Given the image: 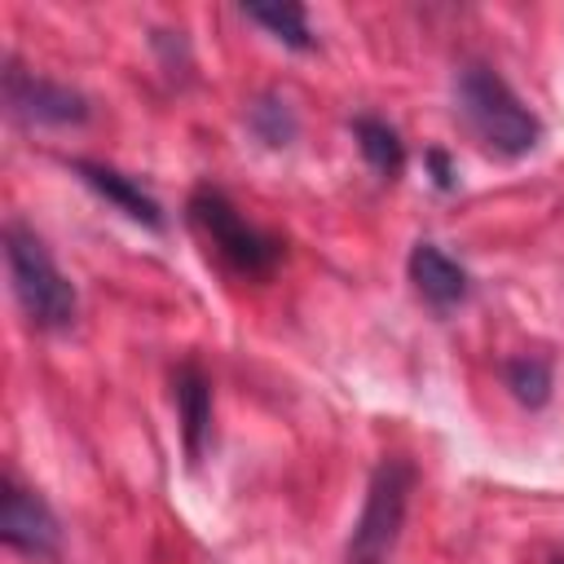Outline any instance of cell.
I'll use <instances>...</instances> for the list:
<instances>
[{
	"label": "cell",
	"instance_id": "1",
	"mask_svg": "<svg viewBox=\"0 0 564 564\" xmlns=\"http://www.w3.org/2000/svg\"><path fill=\"white\" fill-rule=\"evenodd\" d=\"M454 93H458V110H463L467 128L494 154L520 159V154H529L542 141V119L516 97V88L494 66L467 62L458 70V79H454Z\"/></svg>",
	"mask_w": 564,
	"mask_h": 564
},
{
	"label": "cell",
	"instance_id": "2",
	"mask_svg": "<svg viewBox=\"0 0 564 564\" xmlns=\"http://www.w3.org/2000/svg\"><path fill=\"white\" fill-rule=\"evenodd\" d=\"M4 269H9V286L22 304V313L40 330H66L75 322L79 295H75L70 278L48 256L44 238L35 229H26L22 220L4 225Z\"/></svg>",
	"mask_w": 564,
	"mask_h": 564
},
{
	"label": "cell",
	"instance_id": "3",
	"mask_svg": "<svg viewBox=\"0 0 564 564\" xmlns=\"http://www.w3.org/2000/svg\"><path fill=\"white\" fill-rule=\"evenodd\" d=\"M410 494H414V467L405 458H383L366 485V502L361 516L352 524L344 564H388L410 511Z\"/></svg>",
	"mask_w": 564,
	"mask_h": 564
},
{
	"label": "cell",
	"instance_id": "4",
	"mask_svg": "<svg viewBox=\"0 0 564 564\" xmlns=\"http://www.w3.org/2000/svg\"><path fill=\"white\" fill-rule=\"evenodd\" d=\"M189 225L225 264H234L247 278H264L282 260V242L273 234H264L260 225H251L220 189L189 194Z\"/></svg>",
	"mask_w": 564,
	"mask_h": 564
},
{
	"label": "cell",
	"instance_id": "5",
	"mask_svg": "<svg viewBox=\"0 0 564 564\" xmlns=\"http://www.w3.org/2000/svg\"><path fill=\"white\" fill-rule=\"evenodd\" d=\"M0 538L22 555H57V542H62V529L48 502L35 489L18 485L13 476L0 480Z\"/></svg>",
	"mask_w": 564,
	"mask_h": 564
},
{
	"label": "cell",
	"instance_id": "6",
	"mask_svg": "<svg viewBox=\"0 0 564 564\" xmlns=\"http://www.w3.org/2000/svg\"><path fill=\"white\" fill-rule=\"evenodd\" d=\"M4 101L26 123H84L88 119L84 93L66 88L57 79H44L35 70H22L18 62H9V70H4Z\"/></svg>",
	"mask_w": 564,
	"mask_h": 564
},
{
	"label": "cell",
	"instance_id": "7",
	"mask_svg": "<svg viewBox=\"0 0 564 564\" xmlns=\"http://www.w3.org/2000/svg\"><path fill=\"white\" fill-rule=\"evenodd\" d=\"M70 172H75L88 189H97L106 203H115L128 220H137V225H145V229H159V225H163L159 198H154L137 176H128V172H119V167H110V163H97V159H75Z\"/></svg>",
	"mask_w": 564,
	"mask_h": 564
},
{
	"label": "cell",
	"instance_id": "8",
	"mask_svg": "<svg viewBox=\"0 0 564 564\" xmlns=\"http://www.w3.org/2000/svg\"><path fill=\"white\" fill-rule=\"evenodd\" d=\"M405 269H410L414 291H419L432 308H454V304H463V300H467V291H471L467 269H463L449 251H441L436 242H414V251H410Z\"/></svg>",
	"mask_w": 564,
	"mask_h": 564
},
{
	"label": "cell",
	"instance_id": "9",
	"mask_svg": "<svg viewBox=\"0 0 564 564\" xmlns=\"http://www.w3.org/2000/svg\"><path fill=\"white\" fill-rule=\"evenodd\" d=\"M176 414H181V432H185V449L189 458L203 454V436L212 427V383L198 366H181L176 370Z\"/></svg>",
	"mask_w": 564,
	"mask_h": 564
},
{
	"label": "cell",
	"instance_id": "10",
	"mask_svg": "<svg viewBox=\"0 0 564 564\" xmlns=\"http://www.w3.org/2000/svg\"><path fill=\"white\" fill-rule=\"evenodd\" d=\"M352 137H357V150L366 154V163L379 172V176H397L405 167V141L392 123L375 119V115H357L352 119Z\"/></svg>",
	"mask_w": 564,
	"mask_h": 564
},
{
	"label": "cell",
	"instance_id": "11",
	"mask_svg": "<svg viewBox=\"0 0 564 564\" xmlns=\"http://www.w3.org/2000/svg\"><path fill=\"white\" fill-rule=\"evenodd\" d=\"M502 383L511 388V397H516L520 405L538 410V405H546V397H551V361L538 357V352H520V357H511V361L502 366Z\"/></svg>",
	"mask_w": 564,
	"mask_h": 564
},
{
	"label": "cell",
	"instance_id": "12",
	"mask_svg": "<svg viewBox=\"0 0 564 564\" xmlns=\"http://www.w3.org/2000/svg\"><path fill=\"white\" fill-rule=\"evenodd\" d=\"M242 13L251 22H260L269 35H278L282 44H291V48H308L313 44L308 13L300 4H242Z\"/></svg>",
	"mask_w": 564,
	"mask_h": 564
},
{
	"label": "cell",
	"instance_id": "13",
	"mask_svg": "<svg viewBox=\"0 0 564 564\" xmlns=\"http://www.w3.org/2000/svg\"><path fill=\"white\" fill-rule=\"evenodd\" d=\"M251 128H256L260 141H269V145H286V141L295 137V115H291V106H286L282 97L264 93V97L251 106Z\"/></svg>",
	"mask_w": 564,
	"mask_h": 564
},
{
	"label": "cell",
	"instance_id": "14",
	"mask_svg": "<svg viewBox=\"0 0 564 564\" xmlns=\"http://www.w3.org/2000/svg\"><path fill=\"white\" fill-rule=\"evenodd\" d=\"M427 163H432V172H436V185H441V189H449V185H454V167H449V159H445L441 150H432V154H427Z\"/></svg>",
	"mask_w": 564,
	"mask_h": 564
},
{
	"label": "cell",
	"instance_id": "15",
	"mask_svg": "<svg viewBox=\"0 0 564 564\" xmlns=\"http://www.w3.org/2000/svg\"><path fill=\"white\" fill-rule=\"evenodd\" d=\"M555 564H564V560H555Z\"/></svg>",
	"mask_w": 564,
	"mask_h": 564
}]
</instances>
